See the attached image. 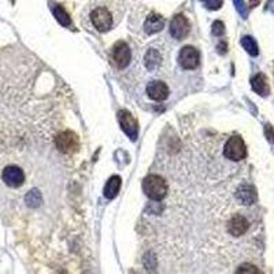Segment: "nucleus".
Returning a JSON list of instances; mask_svg holds the SVG:
<instances>
[{
  "instance_id": "obj_1",
  "label": "nucleus",
  "mask_w": 274,
  "mask_h": 274,
  "mask_svg": "<svg viewBox=\"0 0 274 274\" xmlns=\"http://www.w3.org/2000/svg\"><path fill=\"white\" fill-rule=\"evenodd\" d=\"M143 191L150 199L159 202L167 195V184L161 175L150 174L143 181Z\"/></svg>"
},
{
  "instance_id": "obj_2",
  "label": "nucleus",
  "mask_w": 274,
  "mask_h": 274,
  "mask_svg": "<svg viewBox=\"0 0 274 274\" xmlns=\"http://www.w3.org/2000/svg\"><path fill=\"white\" fill-rule=\"evenodd\" d=\"M225 156L233 162H239L247 156V147H245L244 140L240 136H233L229 139L225 144L224 150Z\"/></svg>"
},
{
  "instance_id": "obj_3",
  "label": "nucleus",
  "mask_w": 274,
  "mask_h": 274,
  "mask_svg": "<svg viewBox=\"0 0 274 274\" xmlns=\"http://www.w3.org/2000/svg\"><path fill=\"white\" fill-rule=\"evenodd\" d=\"M55 144H56V148L63 154H73L80 148L79 137L71 130H65V132L59 133L55 139Z\"/></svg>"
},
{
  "instance_id": "obj_4",
  "label": "nucleus",
  "mask_w": 274,
  "mask_h": 274,
  "mask_svg": "<svg viewBox=\"0 0 274 274\" xmlns=\"http://www.w3.org/2000/svg\"><path fill=\"white\" fill-rule=\"evenodd\" d=\"M91 21L95 26V29L97 32H102V33L108 32L114 24L111 13L106 7H97V9L93 10L91 14Z\"/></svg>"
},
{
  "instance_id": "obj_5",
  "label": "nucleus",
  "mask_w": 274,
  "mask_h": 274,
  "mask_svg": "<svg viewBox=\"0 0 274 274\" xmlns=\"http://www.w3.org/2000/svg\"><path fill=\"white\" fill-rule=\"evenodd\" d=\"M199 61H200V54L195 47L187 46L180 51L179 62L183 69L193 70V69H196V67L199 66Z\"/></svg>"
},
{
  "instance_id": "obj_6",
  "label": "nucleus",
  "mask_w": 274,
  "mask_h": 274,
  "mask_svg": "<svg viewBox=\"0 0 274 274\" xmlns=\"http://www.w3.org/2000/svg\"><path fill=\"white\" fill-rule=\"evenodd\" d=\"M189 30H191V25L185 15L177 14L173 17L170 22V34L175 40H183L187 37Z\"/></svg>"
},
{
  "instance_id": "obj_7",
  "label": "nucleus",
  "mask_w": 274,
  "mask_h": 274,
  "mask_svg": "<svg viewBox=\"0 0 274 274\" xmlns=\"http://www.w3.org/2000/svg\"><path fill=\"white\" fill-rule=\"evenodd\" d=\"M118 121L122 130L128 134L132 140H136L137 133H139V124H137L136 118L126 110H121L118 112Z\"/></svg>"
},
{
  "instance_id": "obj_8",
  "label": "nucleus",
  "mask_w": 274,
  "mask_h": 274,
  "mask_svg": "<svg viewBox=\"0 0 274 274\" xmlns=\"http://www.w3.org/2000/svg\"><path fill=\"white\" fill-rule=\"evenodd\" d=\"M2 179L5 184L10 188H19L22 184L25 183V173L22 169L17 166H7L3 170Z\"/></svg>"
},
{
  "instance_id": "obj_9",
  "label": "nucleus",
  "mask_w": 274,
  "mask_h": 274,
  "mask_svg": "<svg viewBox=\"0 0 274 274\" xmlns=\"http://www.w3.org/2000/svg\"><path fill=\"white\" fill-rule=\"evenodd\" d=\"M112 61L118 69H125L130 62V50L125 42L116 43L112 50Z\"/></svg>"
},
{
  "instance_id": "obj_10",
  "label": "nucleus",
  "mask_w": 274,
  "mask_h": 274,
  "mask_svg": "<svg viewBox=\"0 0 274 274\" xmlns=\"http://www.w3.org/2000/svg\"><path fill=\"white\" fill-rule=\"evenodd\" d=\"M147 93L150 96V99L156 100V102H162V100H166L169 97V87L163 81H151L148 85H147Z\"/></svg>"
},
{
  "instance_id": "obj_11",
  "label": "nucleus",
  "mask_w": 274,
  "mask_h": 274,
  "mask_svg": "<svg viewBox=\"0 0 274 274\" xmlns=\"http://www.w3.org/2000/svg\"><path fill=\"white\" fill-rule=\"evenodd\" d=\"M249 228V224L247 218L243 216H233L228 222V232L234 237L243 236Z\"/></svg>"
},
{
  "instance_id": "obj_12",
  "label": "nucleus",
  "mask_w": 274,
  "mask_h": 274,
  "mask_svg": "<svg viewBox=\"0 0 274 274\" xmlns=\"http://www.w3.org/2000/svg\"><path fill=\"white\" fill-rule=\"evenodd\" d=\"M165 26V19L158 14H150L144 22V30L147 34H155L161 32Z\"/></svg>"
},
{
  "instance_id": "obj_13",
  "label": "nucleus",
  "mask_w": 274,
  "mask_h": 274,
  "mask_svg": "<svg viewBox=\"0 0 274 274\" xmlns=\"http://www.w3.org/2000/svg\"><path fill=\"white\" fill-rule=\"evenodd\" d=\"M236 198L240 200L243 204L249 206V204H253L255 202H257L258 196H257V192H255V188L244 184V185H241V187H239V189H237Z\"/></svg>"
},
{
  "instance_id": "obj_14",
  "label": "nucleus",
  "mask_w": 274,
  "mask_h": 274,
  "mask_svg": "<svg viewBox=\"0 0 274 274\" xmlns=\"http://www.w3.org/2000/svg\"><path fill=\"white\" fill-rule=\"evenodd\" d=\"M251 87L258 95L261 96H267L270 92L269 83H267V79H266L263 74H257L253 75L252 80H251Z\"/></svg>"
},
{
  "instance_id": "obj_15",
  "label": "nucleus",
  "mask_w": 274,
  "mask_h": 274,
  "mask_svg": "<svg viewBox=\"0 0 274 274\" xmlns=\"http://www.w3.org/2000/svg\"><path fill=\"white\" fill-rule=\"evenodd\" d=\"M161 61H162V56H161L158 50L151 48V50L147 51L146 56H144V63H146V67L148 70H156L161 65Z\"/></svg>"
},
{
  "instance_id": "obj_16",
  "label": "nucleus",
  "mask_w": 274,
  "mask_h": 274,
  "mask_svg": "<svg viewBox=\"0 0 274 274\" xmlns=\"http://www.w3.org/2000/svg\"><path fill=\"white\" fill-rule=\"evenodd\" d=\"M120 188H121V177H118V175H112L111 179L107 181V184H106V187H104V196H106L107 199H114V198L118 195Z\"/></svg>"
},
{
  "instance_id": "obj_17",
  "label": "nucleus",
  "mask_w": 274,
  "mask_h": 274,
  "mask_svg": "<svg viewBox=\"0 0 274 274\" xmlns=\"http://www.w3.org/2000/svg\"><path fill=\"white\" fill-rule=\"evenodd\" d=\"M241 46H243V48H244L249 55H252V56H257V55L259 54L257 42H255L252 37H249V36H244V37L241 38Z\"/></svg>"
},
{
  "instance_id": "obj_18",
  "label": "nucleus",
  "mask_w": 274,
  "mask_h": 274,
  "mask_svg": "<svg viewBox=\"0 0 274 274\" xmlns=\"http://www.w3.org/2000/svg\"><path fill=\"white\" fill-rule=\"evenodd\" d=\"M54 17L56 18V21H58L62 26L71 25V19H70V17H69V14H67L66 11H65V9H62L61 6L54 7Z\"/></svg>"
},
{
  "instance_id": "obj_19",
  "label": "nucleus",
  "mask_w": 274,
  "mask_h": 274,
  "mask_svg": "<svg viewBox=\"0 0 274 274\" xmlns=\"http://www.w3.org/2000/svg\"><path fill=\"white\" fill-rule=\"evenodd\" d=\"M25 200L28 206H30V207H37L38 204L42 203V195H40V192L33 189V191H30L29 193L26 195Z\"/></svg>"
},
{
  "instance_id": "obj_20",
  "label": "nucleus",
  "mask_w": 274,
  "mask_h": 274,
  "mask_svg": "<svg viewBox=\"0 0 274 274\" xmlns=\"http://www.w3.org/2000/svg\"><path fill=\"white\" fill-rule=\"evenodd\" d=\"M208 10H220L224 5V0H200Z\"/></svg>"
},
{
  "instance_id": "obj_21",
  "label": "nucleus",
  "mask_w": 274,
  "mask_h": 274,
  "mask_svg": "<svg viewBox=\"0 0 274 274\" xmlns=\"http://www.w3.org/2000/svg\"><path fill=\"white\" fill-rule=\"evenodd\" d=\"M212 33L216 36H224L225 33V25L222 21H216L212 24Z\"/></svg>"
},
{
  "instance_id": "obj_22",
  "label": "nucleus",
  "mask_w": 274,
  "mask_h": 274,
  "mask_svg": "<svg viewBox=\"0 0 274 274\" xmlns=\"http://www.w3.org/2000/svg\"><path fill=\"white\" fill-rule=\"evenodd\" d=\"M237 273H259V270L252 265H241L237 269Z\"/></svg>"
},
{
  "instance_id": "obj_23",
  "label": "nucleus",
  "mask_w": 274,
  "mask_h": 274,
  "mask_svg": "<svg viewBox=\"0 0 274 274\" xmlns=\"http://www.w3.org/2000/svg\"><path fill=\"white\" fill-rule=\"evenodd\" d=\"M234 2V5H236L237 11L243 15V18H247V9H245L244 2L243 0H233Z\"/></svg>"
},
{
  "instance_id": "obj_24",
  "label": "nucleus",
  "mask_w": 274,
  "mask_h": 274,
  "mask_svg": "<svg viewBox=\"0 0 274 274\" xmlns=\"http://www.w3.org/2000/svg\"><path fill=\"white\" fill-rule=\"evenodd\" d=\"M265 133H266V136H267V140H269V142L274 146V128L273 126H271V125H266Z\"/></svg>"
},
{
  "instance_id": "obj_25",
  "label": "nucleus",
  "mask_w": 274,
  "mask_h": 274,
  "mask_svg": "<svg viewBox=\"0 0 274 274\" xmlns=\"http://www.w3.org/2000/svg\"><path fill=\"white\" fill-rule=\"evenodd\" d=\"M261 0H249V3H251V6H257L258 3H259Z\"/></svg>"
}]
</instances>
